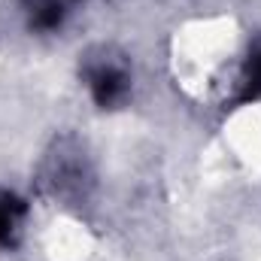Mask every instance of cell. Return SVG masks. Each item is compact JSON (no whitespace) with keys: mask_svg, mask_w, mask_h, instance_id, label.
I'll return each mask as SVG.
<instances>
[{"mask_svg":"<svg viewBox=\"0 0 261 261\" xmlns=\"http://www.w3.org/2000/svg\"><path fill=\"white\" fill-rule=\"evenodd\" d=\"M24 213H28V203L21 197L12 192H0V246L3 249L18 243Z\"/></svg>","mask_w":261,"mask_h":261,"instance_id":"cell-2","label":"cell"},{"mask_svg":"<svg viewBox=\"0 0 261 261\" xmlns=\"http://www.w3.org/2000/svg\"><path fill=\"white\" fill-rule=\"evenodd\" d=\"M85 85L100 110H119L130 94V73L125 61L113 58L110 52H100L85 61Z\"/></svg>","mask_w":261,"mask_h":261,"instance_id":"cell-1","label":"cell"},{"mask_svg":"<svg viewBox=\"0 0 261 261\" xmlns=\"http://www.w3.org/2000/svg\"><path fill=\"white\" fill-rule=\"evenodd\" d=\"M261 100V37L252 40L246 61H243V73H240V94L237 103H252Z\"/></svg>","mask_w":261,"mask_h":261,"instance_id":"cell-3","label":"cell"}]
</instances>
